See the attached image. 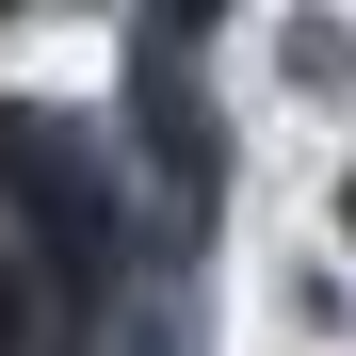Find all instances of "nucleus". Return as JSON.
I'll return each instance as SVG.
<instances>
[{"instance_id":"f03ea898","label":"nucleus","mask_w":356,"mask_h":356,"mask_svg":"<svg viewBox=\"0 0 356 356\" xmlns=\"http://www.w3.org/2000/svg\"><path fill=\"white\" fill-rule=\"evenodd\" d=\"M340 227H356V178H340Z\"/></svg>"},{"instance_id":"f257e3e1","label":"nucleus","mask_w":356,"mask_h":356,"mask_svg":"<svg viewBox=\"0 0 356 356\" xmlns=\"http://www.w3.org/2000/svg\"><path fill=\"white\" fill-rule=\"evenodd\" d=\"M0 178H17V211H33V243L65 259V291L113 275V195H97V162L65 130H33V113H0Z\"/></svg>"}]
</instances>
